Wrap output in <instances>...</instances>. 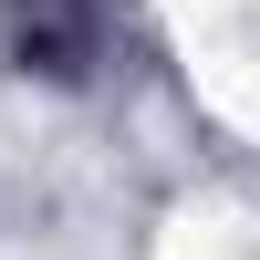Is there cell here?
I'll return each mask as SVG.
<instances>
[{
    "mask_svg": "<svg viewBox=\"0 0 260 260\" xmlns=\"http://www.w3.org/2000/svg\"><path fill=\"white\" fill-rule=\"evenodd\" d=\"M11 62L42 83H94L115 62V0H0Z\"/></svg>",
    "mask_w": 260,
    "mask_h": 260,
    "instance_id": "obj_1",
    "label": "cell"
}]
</instances>
